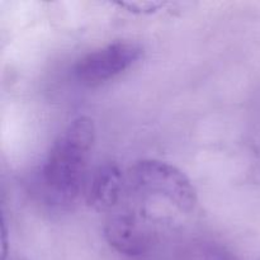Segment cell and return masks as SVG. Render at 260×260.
<instances>
[{"label": "cell", "mask_w": 260, "mask_h": 260, "mask_svg": "<svg viewBox=\"0 0 260 260\" xmlns=\"http://www.w3.org/2000/svg\"><path fill=\"white\" fill-rule=\"evenodd\" d=\"M126 198L144 208L156 222L167 225L173 213L188 216L198 198L189 178L175 165L144 159L126 170Z\"/></svg>", "instance_id": "obj_2"}, {"label": "cell", "mask_w": 260, "mask_h": 260, "mask_svg": "<svg viewBox=\"0 0 260 260\" xmlns=\"http://www.w3.org/2000/svg\"><path fill=\"white\" fill-rule=\"evenodd\" d=\"M95 141L89 117H78L56 137L37 172V193L47 205L66 208L84 193Z\"/></svg>", "instance_id": "obj_1"}, {"label": "cell", "mask_w": 260, "mask_h": 260, "mask_svg": "<svg viewBox=\"0 0 260 260\" xmlns=\"http://www.w3.org/2000/svg\"><path fill=\"white\" fill-rule=\"evenodd\" d=\"M126 187V172L114 162H104L89 173L84 197L90 207L107 215L123 202Z\"/></svg>", "instance_id": "obj_5"}, {"label": "cell", "mask_w": 260, "mask_h": 260, "mask_svg": "<svg viewBox=\"0 0 260 260\" xmlns=\"http://www.w3.org/2000/svg\"><path fill=\"white\" fill-rule=\"evenodd\" d=\"M160 226L139 207L124 198L123 202L107 213L104 238L111 248L126 256L149 254L159 240Z\"/></svg>", "instance_id": "obj_3"}, {"label": "cell", "mask_w": 260, "mask_h": 260, "mask_svg": "<svg viewBox=\"0 0 260 260\" xmlns=\"http://www.w3.org/2000/svg\"><path fill=\"white\" fill-rule=\"evenodd\" d=\"M144 48L129 41H116L79 58L73 75L79 84L96 88L123 74L141 58Z\"/></svg>", "instance_id": "obj_4"}]
</instances>
